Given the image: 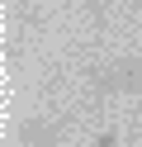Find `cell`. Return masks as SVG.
Masks as SVG:
<instances>
[{
  "instance_id": "6da1fadb",
  "label": "cell",
  "mask_w": 142,
  "mask_h": 147,
  "mask_svg": "<svg viewBox=\"0 0 142 147\" xmlns=\"http://www.w3.org/2000/svg\"><path fill=\"white\" fill-rule=\"evenodd\" d=\"M62 142V123H52V119L33 114L19 123V147H57Z\"/></svg>"
},
{
  "instance_id": "7a4b0ae2",
  "label": "cell",
  "mask_w": 142,
  "mask_h": 147,
  "mask_svg": "<svg viewBox=\"0 0 142 147\" xmlns=\"http://www.w3.org/2000/svg\"><path fill=\"white\" fill-rule=\"evenodd\" d=\"M100 90H142V57L114 67L109 76H100Z\"/></svg>"
},
{
  "instance_id": "3957f363",
  "label": "cell",
  "mask_w": 142,
  "mask_h": 147,
  "mask_svg": "<svg viewBox=\"0 0 142 147\" xmlns=\"http://www.w3.org/2000/svg\"><path fill=\"white\" fill-rule=\"evenodd\" d=\"M95 147H118V133H114V128H104V133L95 138Z\"/></svg>"
}]
</instances>
